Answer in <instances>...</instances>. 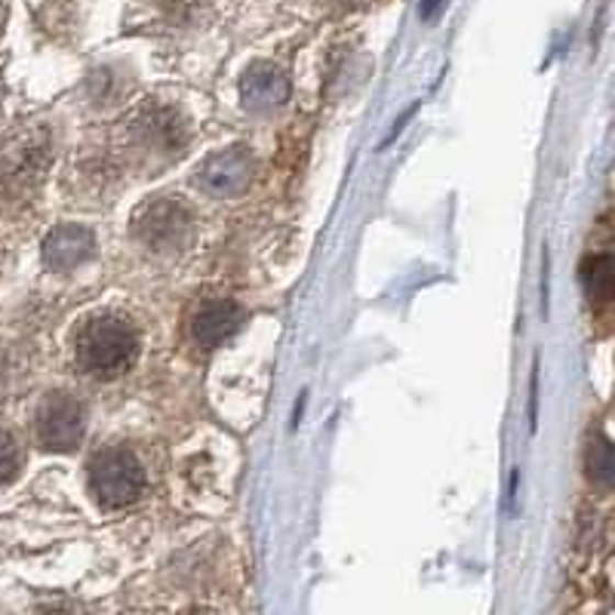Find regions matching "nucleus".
<instances>
[{
    "instance_id": "1",
    "label": "nucleus",
    "mask_w": 615,
    "mask_h": 615,
    "mask_svg": "<svg viewBox=\"0 0 615 615\" xmlns=\"http://www.w3.org/2000/svg\"><path fill=\"white\" fill-rule=\"evenodd\" d=\"M138 336L133 323L118 314H102L80 326L77 364L96 379H114L136 364Z\"/></svg>"
},
{
    "instance_id": "2",
    "label": "nucleus",
    "mask_w": 615,
    "mask_h": 615,
    "mask_svg": "<svg viewBox=\"0 0 615 615\" xmlns=\"http://www.w3.org/2000/svg\"><path fill=\"white\" fill-rule=\"evenodd\" d=\"M90 492L96 495V502L105 507L133 505L145 492L142 461L123 446L99 452L90 465Z\"/></svg>"
},
{
    "instance_id": "3",
    "label": "nucleus",
    "mask_w": 615,
    "mask_h": 615,
    "mask_svg": "<svg viewBox=\"0 0 615 615\" xmlns=\"http://www.w3.org/2000/svg\"><path fill=\"white\" fill-rule=\"evenodd\" d=\"M194 219L179 200L160 198L145 203L136 215V234L154 253H179L191 241Z\"/></svg>"
},
{
    "instance_id": "4",
    "label": "nucleus",
    "mask_w": 615,
    "mask_h": 615,
    "mask_svg": "<svg viewBox=\"0 0 615 615\" xmlns=\"http://www.w3.org/2000/svg\"><path fill=\"white\" fill-rule=\"evenodd\" d=\"M83 437V406L71 394H49L37 410V440L53 452H71Z\"/></svg>"
},
{
    "instance_id": "5",
    "label": "nucleus",
    "mask_w": 615,
    "mask_h": 615,
    "mask_svg": "<svg viewBox=\"0 0 615 615\" xmlns=\"http://www.w3.org/2000/svg\"><path fill=\"white\" fill-rule=\"evenodd\" d=\"M253 157L246 148H228V152L213 154L203 167L198 169V185L213 194V198H237L244 194L249 182H253Z\"/></svg>"
},
{
    "instance_id": "6",
    "label": "nucleus",
    "mask_w": 615,
    "mask_h": 615,
    "mask_svg": "<svg viewBox=\"0 0 615 615\" xmlns=\"http://www.w3.org/2000/svg\"><path fill=\"white\" fill-rule=\"evenodd\" d=\"M244 323V311L231 299H206L191 314V336L200 348H219L225 345Z\"/></svg>"
},
{
    "instance_id": "7",
    "label": "nucleus",
    "mask_w": 615,
    "mask_h": 615,
    "mask_svg": "<svg viewBox=\"0 0 615 615\" xmlns=\"http://www.w3.org/2000/svg\"><path fill=\"white\" fill-rule=\"evenodd\" d=\"M241 99L249 111L256 114H268L280 108L287 99H290V80L287 75L275 68V65H253L244 75V83H241Z\"/></svg>"
},
{
    "instance_id": "8",
    "label": "nucleus",
    "mask_w": 615,
    "mask_h": 615,
    "mask_svg": "<svg viewBox=\"0 0 615 615\" xmlns=\"http://www.w3.org/2000/svg\"><path fill=\"white\" fill-rule=\"evenodd\" d=\"M96 241L83 225H62L44 241V261L53 271H71L90 259Z\"/></svg>"
},
{
    "instance_id": "9",
    "label": "nucleus",
    "mask_w": 615,
    "mask_h": 615,
    "mask_svg": "<svg viewBox=\"0 0 615 615\" xmlns=\"http://www.w3.org/2000/svg\"><path fill=\"white\" fill-rule=\"evenodd\" d=\"M582 283L591 302L610 305L613 302V256L610 253H594L582 265Z\"/></svg>"
},
{
    "instance_id": "10",
    "label": "nucleus",
    "mask_w": 615,
    "mask_h": 615,
    "mask_svg": "<svg viewBox=\"0 0 615 615\" xmlns=\"http://www.w3.org/2000/svg\"><path fill=\"white\" fill-rule=\"evenodd\" d=\"M588 468H591V477L603 483V487H610L613 483V446L606 437H600L591 444L588 449Z\"/></svg>"
},
{
    "instance_id": "11",
    "label": "nucleus",
    "mask_w": 615,
    "mask_h": 615,
    "mask_svg": "<svg viewBox=\"0 0 615 615\" xmlns=\"http://www.w3.org/2000/svg\"><path fill=\"white\" fill-rule=\"evenodd\" d=\"M15 471H19V444L13 434L0 431V487L13 480Z\"/></svg>"
}]
</instances>
